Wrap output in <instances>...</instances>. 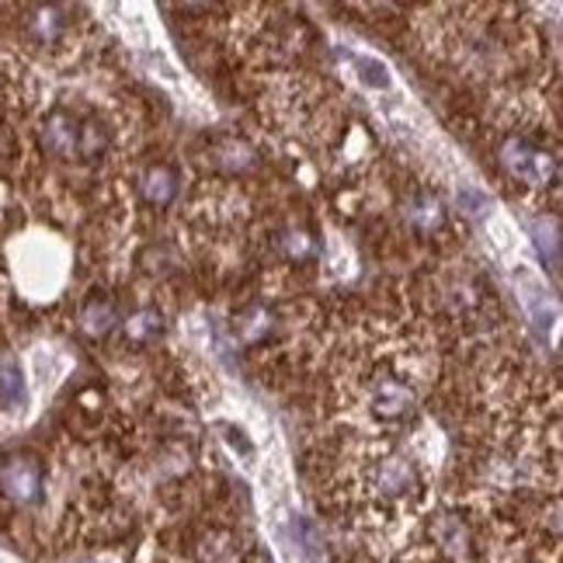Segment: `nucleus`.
I'll return each instance as SVG.
<instances>
[{"label": "nucleus", "instance_id": "1", "mask_svg": "<svg viewBox=\"0 0 563 563\" xmlns=\"http://www.w3.org/2000/svg\"><path fill=\"white\" fill-rule=\"evenodd\" d=\"M42 487H46V476L42 466L32 456H11L0 463V497L14 508H32L38 505Z\"/></svg>", "mask_w": 563, "mask_h": 563}, {"label": "nucleus", "instance_id": "3", "mask_svg": "<svg viewBox=\"0 0 563 563\" xmlns=\"http://www.w3.org/2000/svg\"><path fill=\"white\" fill-rule=\"evenodd\" d=\"M143 188H146V199L154 202V206H167L170 199H175V178H170V170H167V167L150 170Z\"/></svg>", "mask_w": 563, "mask_h": 563}, {"label": "nucleus", "instance_id": "2", "mask_svg": "<svg viewBox=\"0 0 563 563\" xmlns=\"http://www.w3.org/2000/svg\"><path fill=\"white\" fill-rule=\"evenodd\" d=\"M505 161L511 164V170H515L518 178L536 181V185H543L553 175V161L543 154V150H532L529 143H511Z\"/></svg>", "mask_w": 563, "mask_h": 563}]
</instances>
